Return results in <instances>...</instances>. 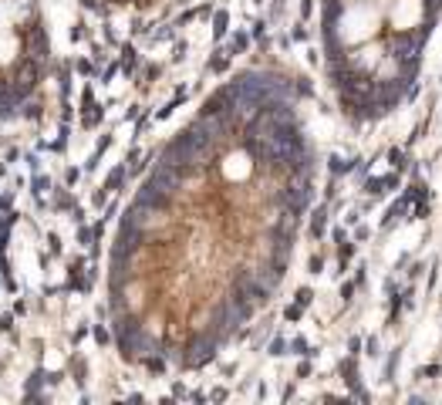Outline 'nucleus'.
I'll use <instances>...</instances> for the list:
<instances>
[{
	"label": "nucleus",
	"instance_id": "nucleus-2",
	"mask_svg": "<svg viewBox=\"0 0 442 405\" xmlns=\"http://www.w3.org/2000/svg\"><path fill=\"white\" fill-rule=\"evenodd\" d=\"M442 0H321L324 75L351 121H378L412 95Z\"/></svg>",
	"mask_w": 442,
	"mask_h": 405
},
{
	"label": "nucleus",
	"instance_id": "nucleus-3",
	"mask_svg": "<svg viewBox=\"0 0 442 405\" xmlns=\"http://www.w3.org/2000/svg\"><path fill=\"white\" fill-rule=\"evenodd\" d=\"M47 75V31L38 0H0V115L27 108Z\"/></svg>",
	"mask_w": 442,
	"mask_h": 405
},
{
	"label": "nucleus",
	"instance_id": "nucleus-1",
	"mask_svg": "<svg viewBox=\"0 0 442 405\" xmlns=\"http://www.w3.org/2000/svg\"><path fill=\"white\" fill-rule=\"evenodd\" d=\"M314 165L287 78L243 71L202 102L115 230L108 318L128 362L200 368L270 304L314 200Z\"/></svg>",
	"mask_w": 442,
	"mask_h": 405
}]
</instances>
